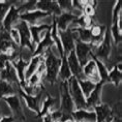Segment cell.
Wrapping results in <instances>:
<instances>
[{
	"label": "cell",
	"mask_w": 122,
	"mask_h": 122,
	"mask_svg": "<svg viewBox=\"0 0 122 122\" xmlns=\"http://www.w3.org/2000/svg\"><path fill=\"white\" fill-rule=\"evenodd\" d=\"M78 83H79V86H80L81 90H82V93L85 98H87L88 96L90 95V93L93 91V89L95 88V83L91 82L87 79H81V80H78Z\"/></svg>",
	"instance_id": "f546056e"
},
{
	"label": "cell",
	"mask_w": 122,
	"mask_h": 122,
	"mask_svg": "<svg viewBox=\"0 0 122 122\" xmlns=\"http://www.w3.org/2000/svg\"><path fill=\"white\" fill-rule=\"evenodd\" d=\"M15 118L13 115H10V116H3V117L0 118V122H14Z\"/></svg>",
	"instance_id": "74e56055"
},
{
	"label": "cell",
	"mask_w": 122,
	"mask_h": 122,
	"mask_svg": "<svg viewBox=\"0 0 122 122\" xmlns=\"http://www.w3.org/2000/svg\"><path fill=\"white\" fill-rule=\"evenodd\" d=\"M82 72H83L84 78L87 79V80L93 82V83H95V84H97L98 82H100L96 64H95V62H94V60L91 59V58H90V60L88 61L86 64L82 67Z\"/></svg>",
	"instance_id": "d6986e66"
},
{
	"label": "cell",
	"mask_w": 122,
	"mask_h": 122,
	"mask_svg": "<svg viewBox=\"0 0 122 122\" xmlns=\"http://www.w3.org/2000/svg\"><path fill=\"white\" fill-rule=\"evenodd\" d=\"M8 33H10V36L11 41L15 42V45H16V46H20V35H19L18 30L15 28V27H13V28L8 31Z\"/></svg>",
	"instance_id": "d590c367"
},
{
	"label": "cell",
	"mask_w": 122,
	"mask_h": 122,
	"mask_svg": "<svg viewBox=\"0 0 122 122\" xmlns=\"http://www.w3.org/2000/svg\"><path fill=\"white\" fill-rule=\"evenodd\" d=\"M18 92H19V96H21L25 100L26 106L28 107V109L35 112L36 115H37L39 111H41V105H39V102H41V96L42 94V91L39 92L38 94H36V95H30V94L25 93L21 88H19Z\"/></svg>",
	"instance_id": "5bb4252c"
},
{
	"label": "cell",
	"mask_w": 122,
	"mask_h": 122,
	"mask_svg": "<svg viewBox=\"0 0 122 122\" xmlns=\"http://www.w3.org/2000/svg\"><path fill=\"white\" fill-rule=\"evenodd\" d=\"M41 62H44V56L42 55H38V56H32L28 62V66H27L25 71V81H27L34 72L37 71L39 64Z\"/></svg>",
	"instance_id": "d4e9b609"
},
{
	"label": "cell",
	"mask_w": 122,
	"mask_h": 122,
	"mask_svg": "<svg viewBox=\"0 0 122 122\" xmlns=\"http://www.w3.org/2000/svg\"><path fill=\"white\" fill-rule=\"evenodd\" d=\"M57 102H58L57 98H55V97L50 95V94H47V96H46L45 100L42 102V106H41V111H39V113L36 115V118H42L44 116L48 115L49 113H50L51 108Z\"/></svg>",
	"instance_id": "4316f807"
},
{
	"label": "cell",
	"mask_w": 122,
	"mask_h": 122,
	"mask_svg": "<svg viewBox=\"0 0 122 122\" xmlns=\"http://www.w3.org/2000/svg\"><path fill=\"white\" fill-rule=\"evenodd\" d=\"M114 121V115H112V116H110V117L107 119V120L105 122H113Z\"/></svg>",
	"instance_id": "ab89813d"
},
{
	"label": "cell",
	"mask_w": 122,
	"mask_h": 122,
	"mask_svg": "<svg viewBox=\"0 0 122 122\" xmlns=\"http://www.w3.org/2000/svg\"><path fill=\"white\" fill-rule=\"evenodd\" d=\"M59 93H60V109L59 111L63 114L71 115L75 111V106L72 102L71 96L68 91L67 81H60L59 84Z\"/></svg>",
	"instance_id": "277c9868"
},
{
	"label": "cell",
	"mask_w": 122,
	"mask_h": 122,
	"mask_svg": "<svg viewBox=\"0 0 122 122\" xmlns=\"http://www.w3.org/2000/svg\"><path fill=\"white\" fill-rule=\"evenodd\" d=\"M71 119L75 122H95L96 120V116L92 110H86V109H82V110H75L74 112L71 114Z\"/></svg>",
	"instance_id": "44dd1931"
},
{
	"label": "cell",
	"mask_w": 122,
	"mask_h": 122,
	"mask_svg": "<svg viewBox=\"0 0 122 122\" xmlns=\"http://www.w3.org/2000/svg\"><path fill=\"white\" fill-rule=\"evenodd\" d=\"M11 65L14 66V68L16 69V72H17V76H18V79L20 81V85L22 88L26 85V81H25V71L28 66V61L24 60L21 53L19 54L16 59H14L13 61H10Z\"/></svg>",
	"instance_id": "9a60e30c"
},
{
	"label": "cell",
	"mask_w": 122,
	"mask_h": 122,
	"mask_svg": "<svg viewBox=\"0 0 122 122\" xmlns=\"http://www.w3.org/2000/svg\"><path fill=\"white\" fill-rule=\"evenodd\" d=\"M112 45H113V41H112V36H111L110 29H106V32H105V35H103L102 41H100L96 47H93L92 54L99 61H102L105 65L109 61L110 55H111Z\"/></svg>",
	"instance_id": "7a4b0ae2"
},
{
	"label": "cell",
	"mask_w": 122,
	"mask_h": 122,
	"mask_svg": "<svg viewBox=\"0 0 122 122\" xmlns=\"http://www.w3.org/2000/svg\"><path fill=\"white\" fill-rule=\"evenodd\" d=\"M20 54V53H19ZM19 56V55H18ZM17 56V57H18ZM17 57H13V56H8V55L6 54H0V72H1L4 69L5 67V64H6V62H8V61H13L14 59H16Z\"/></svg>",
	"instance_id": "e575fe53"
},
{
	"label": "cell",
	"mask_w": 122,
	"mask_h": 122,
	"mask_svg": "<svg viewBox=\"0 0 122 122\" xmlns=\"http://www.w3.org/2000/svg\"><path fill=\"white\" fill-rule=\"evenodd\" d=\"M121 63H118L108 72V83H113L116 87H118L121 83Z\"/></svg>",
	"instance_id": "484cf974"
},
{
	"label": "cell",
	"mask_w": 122,
	"mask_h": 122,
	"mask_svg": "<svg viewBox=\"0 0 122 122\" xmlns=\"http://www.w3.org/2000/svg\"><path fill=\"white\" fill-rule=\"evenodd\" d=\"M60 37V41L63 48L64 56L68 55L71 51L75 50V41H76V34L71 31V27L67 28L64 31H58Z\"/></svg>",
	"instance_id": "30bf717a"
},
{
	"label": "cell",
	"mask_w": 122,
	"mask_h": 122,
	"mask_svg": "<svg viewBox=\"0 0 122 122\" xmlns=\"http://www.w3.org/2000/svg\"><path fill=\"white\" fill-rule=\"evenodd\" d=\"M42 56H44V64L46 68L44 78L47 82L53 85L58 81V72L61 65V58L57 57L54 54L52 48L48 49Z\"/></svg>",
	"instance_id": "6da1fadb"
},
{
	"label": "cell",
	"mask_w": 122,
	"mask_h": 122,
	"mask_svg": "<svg viewBox=\"0 0 122 122\" xmlns=\"http://www.w3.org/2000/svg\"><path fill=\"white\" fill-rule=\"evenodd\" d=\"M66 61H67L68 67L71 69V72L72 75V77H75L77 80H81V79H85L82 72V66L80 65L79 61L76 56L75 50L71 51L68 55H66Z\"/></svg>",
	"instance_id": "ac0fdd59"
},
{
	"label": "cell",
	"mask_w": 122,
	"mask_h": 122,
	"mask_svg": "<svg viewBox=\"0 0 122 122\" xmlns=\"http://www.w3.org/2000/svg\"><path fill=\"white\" fill-rule=\"evenodd\" d=\"M49 114H50L52 120L54 122H60L61 119H62V116H63V113H61L59 110H58V111H54V112H50Z\"/></svg>",
	"instance_id": "8d00e7d4"
},
{
	"label": "cell",
	"mask_w": 122,
	"mask_h": 122,
	"mask_svg": "<svg viewBox=\"0 0 122 122\" xmlns=\"http://www.w3.org/2000/svg\"><path fill=\"white\" fill-rule=\"evenodd\" d=\"M41 78L42 77H41L37 72H34V74L26 81V83H27V85H29V86L37 87L39 85H41Z\"/></svg>",
	"instance_id": "836d02e7"
},
{
	"label": "cell",
	"mask_w": 122,
	"mask_h": 122,
	"mask_svg": "<svg viewBox=\"0 0 122 122\" xmlns=\"http://www.w3.org/2000/svg\"><path fill=\"white\" fill-rule=\"evenodd\" d=\"M92 111L95 113L96 120L95 122H105L110 116L113 115V111L111 107L106 103H99V105L95 106L92 109Z\"/></svg>",
	"instance_id": "7402d4cb"
},
{
	"label": "cell",
	"mask_w": 122,
	"mask_h": 122,
	"mask_svg": "<svg viewBox=\"0 0 122 122\" xmlns=\"http://www.w3.org/2000/svg\"><path fill=\"white\" fill-rule=\"evenodd\" d=\"M41 120H42V122H54L53 120H52V118H51L50 114H48V115L44 116V117L41 118Z\"/></svg>",
	"instance_id": "f35d334b"
},
{
	"label": "cell",
	"mask_w": 122,
	"mask_h": 122,
	"mask_svg": "<svg viewBox=\"0 0 122 122\" xmlns=\"http://www.w3.org/2000/svg\"><path fill=\"white\" fill-rule=\"evenodd\" d=\"M50 29H51V24H38V25H34V26H29L33 46H36L39 42L42 32H46Z\"/></svg>",
	"instance_id": "603a6c76"
},
{
	"label": "cell",
	"mask_w": 122,
	"mask_h": 122,
	"mask_svg": "<svg viewBox=\"0 0 122 122\" xmlns=\"http://www.w3.org/2000/svg\"><path fill=\"white\" fill-rule=\"evenodd\" d=\"M72 77L71 69L68 67L67 61H66V56L61 57V65L59 68V72H58V78L60 79V81H68L69 79Z\"/></svg>",
	"instance_id": "83f0119b"
},
{
	"label": "cell",
	"mask_w": 122,
	"mask_h": 122,
	"mask_svg": "<svg viewBox=\"0 0 122 122\" xmlns=\"http://www.w3.org/2000/svg\"><path fill=\"white\" fill-rule=\"evenodd\" d=\"M106 26L103 25H98V24H94V25L90 28V32H91V45H93L94 47H96L100 41H102L103 35L106 32Z\"/></svg>",
	"instance_id": "cb8c5ba5"
},
{
	"label": "cell",
	"mask_w": 122,
	"mask_h": 122,
	"mask_svg": "<svg viewBox=\"0 0 122 122\" xmlns=\"http://www.w3.org/2000/svg\"><path fill=\"white\" fill-rule=\"evenodd\" d=\"M13 3L14 2L11 1H0V29H1V24L2 21H3V18Z\"/></svg>",
	"instance_id": "1f68e13d"
},
{
	"label": "cell",
	"mask_w": 122,
	"mask_h": 122,
	"mask_svg": "<svg viewBox=\"0 0 122 122\" xmlns=\"http://www.w3.org/2000/svg\"><path fill=\"white\" fill-rule=\"evenodd\" d=\"M57 4L62 13H74L71 1H69V0H59V1H57Z\"/></svg>",
	"instance_id": "d6a6232c"
},
{
	"label": "cell",
	"mask_w": 122,
	"mask_h": 122,
	"mask_svg": "<svg viewBox=\"0 0 122 122\" xmlns=\"http://www.w3.org/2000/svg\"><path fill=\"white\" fill-rule=\"evenodd\" d=\"M1 99L4 100L8 105L11 112H13V114L16 116L18 120L26 121V116L23 112V108H22V105H21V99L18 94H15V95H11V96H5Z\"/></svg>",
	"instance_id": "9c48e42d"
},
{
	"label": "cell",
	"mask_w": 122,
	"mask_h": 122,
	"mask_svg": "<svg viewBox=\"0 0 122 122\" xmlns=\"http://www.w3.org/2000/svg\"><path fill=\"white\" fill-rule=\"evenodd\" d=\"M15 28L18 30L20 35V47L21 49H25L27 48L30 52H34L35 50V46H33L32 44V39H31V34H30V30H29V25L24 21H19L17 23V25L15 26Z\"/></svg>",
	"instance_id": "5b68a950"
},
{
	"label": "cell",
	"mask_w": 122,
	"mask_h": 122,
	"mask_svg": "<svg viewBox=\"0 0 122 122\" xmlns=\"http://www.w3.org/2000/svg\"><path fill=\"white\" fill-rule=\"evenodd\" d=\"M16 2H14L11 4V6L10 7V10H7L6 15L3 18V21H2L1 24V28L4 29L5 31H10V30L17 25V23L20 21V10L19 7H17L15 5Z\"/></svg>",
	"instance_id": "ba28073f"
},
{
	"label": "cell",
	"mask_w": 122,
	"mask_h": 122,
	"mask_svg": "<svg viewBox=\"0 0 122 122\" xmlns=\"http://www.w3.org/2000/svg\"><path fill=\"white\" fill-rule=\"evenodd\" d=\"M54 46V41H52L50 35V30L45 32L44 36L41 37V41L35 46V50L33 52V56H38V55H44V53L48 49H51Z\"/></svg>",
	"instance_id": "ffe728a7"
},
{
	"label": "cell",
	"mask_w": 122,
	"mask_h": 122,
	"mask_svg": "<svg viewBox=\"0 0 122 122\" xmlns=\"http://www.w3.org/2000/svg\"><path fill=\"white\" fill-rule=\"evenodd\" d=\"M96 1H86L83 8V15L90 18H93L95 15V7H96Z\"/></svg>",
	"instance_id": "4dcf8cb0"
},
{
	"label": "cell",
	"mask_w": 122,
	"mask_h": 122,
	"mask_svg": "<svg viewBox=\"0 0 122 122\" xmlns=\"http://www.w3.org/2000/svg\"><path fill=\"white\" fill-rule=\"evenodd\" d=\"M15 94H18V89L16 87H14L7 82L0 80V98H3L5 96H11Z\"/></svg>",
	"instance_id": "f1b7e54d"
},
{
	"label": "cell",
	"mask_w": 122,
	"mask_h": 122,
	"mask_svg": "<svg viewBox=\"0 0 122 122\" xmlns=\"http://www.w3.org/2000/svg\"><path fill=\"white\" fill-rule=\"evenodd\" d=\"M0 79H1V81H5V82H7V83L11 84L14 87L18 88V90H19V88L21 87L20 81H19V79H18V76L16 72V69L14 68V66L11 65V63L10 61L6 62L4 69L0 72Z\"/></svg>",
	"instance_id": "7c38bea8"
},
{
	"label": "cell",
	"mask_w": 122,
	"mask_h": 122,
	"mask_svg": "<svg viewBox=\"0 0 122 122\" xmlns=\"http://www.w3.org/2000/svg\"><path fill=\"white\" fill-rule=\"evenodd\" d=\"M18 46L11 41L10 33L4 29H0V54H6L8 56L17 57L20 52L17 51Z\"/></svg>",
	"instance_id": "8992f818"
},
{
	"label": "cell",
	"mask_w": 122,
	"mask_h": 122,
	"mask_svg": "<svg viewBox=\"0 0 122 122\" xmlns=\"http://www.w3.org/2000/svg\"><path fill=\"white\" fill-rule=\"evenodd\" d=\"M35 10L45 11L51 15V17H58L62 13L57 4V1L54 0H37L35 4Z\"/></svg>",
	"instance_id": "4fadbf2b"
},
{
	"label": "cell",
	"mask_w": 122,
	"mask_h": 122,
	"mask_svg": "<svg viewBox=\"0 0 122 122\" xmlns=\"http://www.w3.org/2000/svg\"><path fill=\"white\" fill-rule=\"evenodd\" d=\"M79 16L80 15H76L75 13H61L58 17H55L58 31H64L69 28Z\"/></svg>",
	"instance_id": "e0dca14e"
},
{
	"label": "cell",
	"mask_w": 122,
	"mask_h": 122,
	"mask_svg": "<svg viewBox=\"0 0 122 122\" xmlns=\"http://www.w3.org/2000/svg\"><path fill=\"white\" fill-rule=\"evenodd\" d=\"M50 16L51 15H49L48 13H45V11L33 10L30 11H25V13L20 14V21L26 22L29 26H34V25H38L41 20Z\"/></svg>",
	"instance_id": "8fae6325"
},
{
	"label": "cell",
	"mask_w": 122,
	"mask_h": 122,
	"mask_svg": "<svg viewBox=\"0 0 122 122\" xmlns=\"http://www.w3.org/2000/svg\"><path fill=\"white\" fill-rule=\"evenodd\" d=\"M93 45L91 44H85L81 41L76 38L75 41V53L77 56V59L80 63V65L83 66L90 60V54L93 50Z\"/></svg>",
	"instance_id": "52a82bcc"
},
{
	"label": "cell",
	"mask_w": 122,
	"mask_h": 122,
	"mask_svg": "<svg viewBox=\"0 0 122 122\" xmlns=\"http://www.w3.org/2000/svg\"><path fill=\"white\" fill-rule=\"evenodd\" d=\"M105 84V82L100 81L95 85V88L90 93V95L86 98V110L91 111L95 106L102 103V90Z\"/></svg>",
	"instance_id": "2e32d148"
},
{
	"label": "cell",
	"mask_w": 122,
	"mask_h": 122,
	"mask_svg": "<svg viewBox=\"0 0 122 122\" xmlns=\"http://www.w3.org/2000/svg\"><path fill=\"white\" fill-rule=\"evenodd\" d=\"M68 91L71 96L72 102L75 106V110H82L86 109V98L84 97L80 86H79L78 80L75 77H71L67 81Z\"/></svg>",
	"instance_id": "3957f363"
}]
</instances>
